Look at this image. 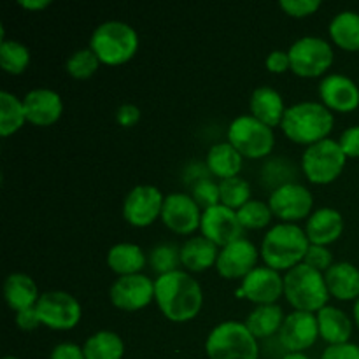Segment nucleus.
<instances>
[{"label":"nucleus","mask_w":359,"mask_h":359,"mask_svg":"<svg viewBox=\"0 0 359 359\" xmlns=\"http://www.w3.org/2000/svg\"><path fill=\"white\" fill-rule=\"evenodd\" d=\"M154 302L172 323H188L203 307V291L198 280L186 270H174L154 280Z\"/></svg>","instance_id":"f257e3e1"},{"label":"nucleus","mask_w":359,"mask_h":359,"mask_svg":"<svg viewBox=\"0 0 359 359\" xmlns=\"http://www.w3.org/2000/svg\"><path fill=\"white\" fill-rule=\"evenodd\" d=\"M311 242L305 228L294 223H279L266 230L259 255L266 266L277 272H287L304 263Z\"/></svg>","instance_id":"f03ea898"},{"label":"nucleus","mask_w":359,"mask_h":359,"mask_svg":"<svg viewBox=\"0 0 359 359\" xmlns=\"http://www.w3.org/2000/svg\"><path fill=\"white\" fill-rule=\"evenodd\" d=\"M335 125V116L321 102L304 100L286 109L280 128L294 144L309 147L328 139Z\"/></svg>","instance_id":"7ed1b4c3"},{"label":"nucleus","mask_w":359,"mask_h":359,"mask_svg":"<svg viewBox=\"0 0 359 359\" xmlns=\"http://www.w3.org/2000/svg\"><path fill=\"white\" fill-rule=\"evenodd\" d=\"M140 46L139 34L132 25L109 20L98 25L90 37V48L104 65H123L137 55Z\"/></svg>","instance_id":"20e7f679"},{"label":"nucleus","mask_w":359,"mask_h":359,"mask_svg":"<svg viewBox=\"0 0 359 359\" xmlns=\"http://www.w3.org/2000/svg\"><path fill=\"white\" fill-rule=\"evenodd\" d=\"M284 297L294 311L318 314L330 300L325 273L305 263L287 270L284 276Z\"/></svg>","instance_id":"39448f33"},{"label":"nucleus","mask_w":359,"mask_h":359,"mask_svg":"<svg viewBox=\"0 0 359 359\" xmlns=\"http://www.w3.org/2000/svg\"><path fill=\"white\" fill-rule=\"evenodd\" d=\"M205 354L209 359H259L258 339L244 323L230 319L210 330Z\"/></svg>","instance_id":"423d86ee"},{"label":"nucleus","mask_w":359,"mask_h":359,"mask_svg":"<svg viewBox=\"0 0 359 359\" xmlns=\"http://www.w3.org/2000/svg\"><path fill=\"white\" fill-rule=\"evenodd\" d=\"M226 139L238 153L249 160H262L272 154L276 147V133L269 125L252 114H242L230 123Z\"/></svg>","instance_id":"0eeeda50"},{"label":"nucleus","mask_w":359,"mask_h":359,"mask_svg":"<svg viewBox=\"0 0 359 359\" xmlns=\"http://www.w3.org/2000/svg\"><path fill=\"white\" fill-rule=\"evenodd\" d=\"M347 163L339 140L325 139L305 147L302 154V170L314 184H330L342 174Z\"/></svg>","instance_id":"6e6552de"},{"label":"nucleus","mask_w":359,"mask_h":359,"mask_svg":"<svg viewBox=\"0 0 359 359\" xmlns=\"http://www.w3.org/2000/svg\"><path fill=\"white\" fill-rule=\"evenodd\" d=\"M291 60V72L300 77H321L333 65L335 53L326 39L318 35H305L297 39L287 49Z\"/></svg>","instance_id":"1a4fd4ad"},{"label":"nucleus","mask_w":359,"mask_h":359,"mask_svg":"<svg viewBox=\"0 0 359 359\" xmlns=\"http://www.w3.org/2000/svg\"><path fill=\"white\" fill-rule=\"evenodd\" d=\"M35 309H37L42 326L55 332L74 330L83 318V307L79 300L74 294L60 290L42 293Z\"/></svg>","instance_id":"9d476101"},{"label":"nucleus","mask_w":359,"mask_h":359,"mask_svg":"<svg viewBox=\"0 0 359 359\" xmlns=\"http://www.w3.org/2000/svg\"><path fill=\"white\" fill-rule=\"evenodd\" d=\"M269 205L273 216L279 217L283 223H294L314 212L312 210L314 196L307 186L293 181L272 189L269 196Z\"/></svg>","instance_id":"9b49d317"},{"label":"nucleus","mask_w":359,"mask_h":359,"mask_svg":"<svg viewBox=\"0 0 359 359\" xmlns=\"http://www.w3.org/2000/svg\"><path fill=\"white\" fill-rule=\"evenodd\" d=\"M165 195L153 184H139L130 189L123 202V217L135 228H146L161 217Z\"/></svg>","instance_id":"f8f14e48"},{"label":"nucleus","mask_w":359,"mask_h":359,"mask_svg":"<svg viewBox=\"0 0 359 359\" xmlns=\"http://www.w3.org/2000/svg\"><path fill=\"white\" fill-rule=\"evenodd\" d=\"M112 305L123 312H139L154 300V280L144 273L118 277L109 290Z\"/></svg>","instance_id":"ddd939ff"},{"label":"nucleus","mask_w":359,"mask_h":359,"mask_svg":"<svg viewBox=\"0 0 359 359\" xmlns=\"http://www.w3.org/2000/svg\"><path fill=\"white\" fill-rule=\"evenodd\" d=\"M235 297L252 302L255 305L277 304V300L284 297V277L266 265L256 266L245 279H242Z\"/></svg>","instance_id":"4468645a"},{"label":"nucleus","mask_w":359,"mask_h":359,"mask_svg":"<svg viewBox=\"0 0 359 359\" xmlns=\"http://www.w3.org/2000/svg\"><path fill=\"white\" fill-rule=\"evenodd\" d=\"M259 249L249 238L242 237L219 249L216 270L223 279H245L258 266Z\"/></svg>","instance_id":"2eb2a0df"},{"label":"nucleus","mask_w":359,"mask_h":359,"mask_svg":"<svg viewBox=\"0 0 359 359\" xmlns=\"http://www.w3.org/2000/svg\"><path fill=\"white\" fill-rule=\"evenodd\" d=\"M202 212L191 195L175 191L165 196L161 221L170 231L177 235H191L202 224Z\"/></svg>","instance_id":"dca6fc26"},{"label":"nucleus","mask_w":359,"mask_h":359,"mask_svg":"<svg viewBox=\"0 0 359 359\" xmlns=\"http://www.w3.org/2000/svg\"><path fill=\"white\" fill-rule=\"evenodd\" d=\"M319 339L318 316L312 312L293 311L286 316L279 332L280 346L287 353H304Z\"/></svg>","instance_id":"f3484780"},{"label":"nucleus","mask_w":359,"mask_h":359,"mask_svg":"<svg viewBox=\"0 0 359 359\" xmlns=\"http://www.w3.org/2000/svg\"><path fill=\"white\" fill-rule=\"evenodd\" d=\"M200 231L219 249L244 237V228L238 221L237 210L228 209L221 203L203 210Z\"/></svg>","instance_id":"a211bd4d"},{"label":"nucleus","mask_w":359,"mask_h":359,"mask_svg":"<svg viewBox=\"0 0 359 359\" xmlns=\"http://www.w3.org/2000/svg\"><path fill=\"white\" fill-rule=\"evenodd\" d=\"M321 104L332 112H353L359 107V86L344 74H328L318 86Z\"/></svg>","instance_id":"6ab92c4d"},{"label":"nucleus","mask_w":359,"mask_h":359,"mask_svg":"<svg viewBox=\"0 0 359 359\" xmlns=\"http://www.w3.org/2000/svg\"><path fill=\"white\" fill-rule=\"evenodd\" d=\"M27 121L35 126H51L62 118L63 100L51 88H35L23 97Z\"/></svg>","instance_id":"aec40b11"},{"label":"nucleus","mask_w":359,"mask_h":359,"mask_svg":"<svg viewBox=\"0 0 359 359\" xmlns=\"http://www.w3.org/2000/svg\"><path fill=\"white\" fill-rule=\"evenodd\" d=\"M344 216L333 207H319L305 223V233H307L309 242L316 245H326L337 242L340 235L344 233Z\"/></svg>","instance_id":"412c9836"},{"label":"nucleus","mask_w":359,"mask_h":359,"mask_svg":"<svg viewBox=\"0 0 359 359\" xmlns=\"http://www.w3.org/2000/svg\"><path fill=\"white\" fill-rule=\"evenodd\" d=\"M330 297L340 302L359 298V269L349 262H337L325 272Z\"/></svg>","instance_id":"4be33fe9"},{"label":"nucleus","mask_w":359,"mask_h":359,"mask_svg":"<svg viewBox=\"0 0 359 359\" xmlns=\"http://www.w3.org/2000/svg\"><path fill=\"white\" fill-rule=\"evenodd\" d=\"M217 256H219V248L203 235L189 237L181 245V265L189 273L205 272L210 266H216Z\"/></svg>","instance_id":"5701e85b"},{"label":"nucleus","mask_w":359,"mask_h":359,"mask_svg":"<svg viewBox=\"0 0 359 359\" xmlns=\"http://www.w3.org/2000/svg\"><path fill=\"white\" fill-rule=\"evenodd\" d=\"M249 109L256 119L273 128L283 123L287 107L284 105L283 95L276 88L258 86L249 98Z\"/></svg>","instance_id":"b1692460"},{"label":"nucleus","mask_w":359,"mask_h":359,"mask_svg":"<svg viewBox=\"0 0 359 359\" xmlns=\"http://www.w3.org/2000/svg\"><path fill=\"white\" fill-rule=\"evenodd\" d=\"M319 337L325 340L328 346H339V344L351 342L353 335V321L349 316L333 305H326L318 312Z\"/></svg>","instance_id":"393cba45"},{"label":"nucleus","mask_w":359,"mask_h":359,"mask_svg":"<svg viewBox=\"0 0 359 359\" xmlns=\"http://www.w3.org/2000/svg\"><path fill=\"white\" fill-rule=\"evenodd\" d=\"M42 293H39V287L35 280L28 273L14 272L6 277L4 283V298L7 305L14 312H20L23 309L35 307Z\"/></svg>","instance_id":"a878e982"},{"label":"nucleus","mask_w":359,"mask_h":359,"mask_svg":"<svg viewBox=\"0 0 359 359\" xmlns=\"http://www.w3.org/2000/svg\"><path fill=\"white\" fill-rule=\"evenodd\" d=\"M107 266L119 277L142 273L147 263V256L140 245L132 242H119L107 251Z\"/></svg>","instance_id":"bb28decb"},{"label":"nucleus","mask_w":359,"mask_h":359,"mask_svg":"<svg viewBox=\"0 0 359 359\" xmlns=\"http://www.w3.org/2000/svg\"><path fill=\"white\" fill-rule=\"evenodd\" d=\"M242 163H244V156L228 140L212 144L210 149L207 151V168H209L210 174L219 177L221 181L237 177L242 170Z\"/></svg>","instance_id":"cd10ccee"},{"label":"nucleus","mask_w":359,"mask_h":359,"mask_svg":"<svg viewBox=\"0 0 359 359\" xmlns=\"http://www.w3.org/2000/svg\"><path fill=\"white\" fill-rule=\"evenodd\" d=\"M284 319H286V316H284V311L280 305H256L249 312L248 318H245L244 325L248 326V330L256 339L262 340L279 333L280 328H283Z\"/></svg>","instance_id":"c85d7f7f"},{"label":"nucleus","mask_w":359,"mask_h":359,"mask_svg":"<svg viewBox=\"0 0 359 359\" xmlns=\"http://www.w3.org/2000/svg\"><path fill=\"white\" fill-rule=\"evenodd\" d=\"M330 37L346 51H359V13L342 11L330 21Z\"/></svg>","instance_id":"c756f323"},{"label":"nucleus","mask_w":359,"mask_h":359,"mask_svg":"<svg viewBox=\"0 0 359 359\" xmlns=\"http://www.w3.org/2000/svg\"><path fill=\"white\" fill-rule=\"evenodd\" d=\"M86 359H123L125 342L121 337L111 330H100L88 337L83 346Z\"/></svg>","instance_id":"7c9ffc66"},{"label":"nucleus","mask_w":359,"mask_h":359,"mask_svg":"<svg viewBox=\"0 0 359 359\" xmlns=\"http://www.w3.org/2000/svg\"><path fill=\"white\" fill-rule=\"evenodd\" d=\"M27 123V112H25L23 98L9 91H0V135L9 137L23 128Z\"/></svg>","instance_id":"2f4dec72"},{"label":"nucleus","mask_w":359,"mask_h":359,"mask_svg":"<svg viewBox=\"0 0 359 359\" xmlns=\"http://www.w3.org/2000/svg\"><path fill=\"white\" fill-rule=\"evenodd\" d=\"M0 65L11 76H20L30 65V49L14 39H2L0 42Z\"/></svg>","instance_id":"473e14b6"},{"label":"nucleus","mask_w":359,"mask_h":359,"mask_svg":"<svg viewBox=\"0 0 359 359\" xmlns=\"http://www.w3.org/2000/svg\"><path fill=\"white\" fill-rule=\"evenodd\" d=\"M219 191H221V205L228 207L231 210H238L244 207L251 198V184L248 179L231 177L219 181Z\"/></svg>","instance_id":"72a5a7b5"},{"label":"nucleus","mask_w":359,"mask_h":359,"mask_svg":"<svg viewBox=\"0 0 359 359\" xmlns=\"http://www.w3.org/2000/svg\"><path fill=\"white\" fill-rule=\"evenodd\" d=\"M237 216L244 230H263L270 224L273 212L269 202L252 198L237 210Z\"/></svg>","instance_id":"f704fd0d"},{"label":"nucleus","mask_w":359,"mask_h":359,"mask_svg":"<svg viewBox=\"0 0 359 359\" xmlns=\"http://www.w3.org/2000/svg\"><path fill=\"white\" fill-rule=\"evenodd\" d=\"M147 263L158 276H165L174 270H179L181 265V248L175 244H158L147 256Z\"/></svg>","instance_id":"c9c22d12"},{"label":"nucleus","mask_w":359,"mask_h":359,"mask_svg":"<svg viewBox=\"0 0 359 359\" xmlns=\"http://www.w3.org/2000/svg\"><path fill=\"white\" fill-rule=\"evenodd\" d=\"M100 67V60L91 48H83L74 51L67 58L65 70L74 79H90Z\"/></svg>","instance_id":"e433bc0d"},{"label":"nucleus","mask_w":359,"mask_h":359,"mask_svg":"<svg viewBox=\"0 0 359 359\" xmlns=\"http://www.w3.org/2000/svg\"><path fill=\"white\" fill-rule=\"evenodd\" d=\"M191 196L195 202L198 203L200 209L205 210L210 207H216L221 203V191H219V182H214L212 179H200L193 184Z\"/></svg>","instance_id":"4c0bfd02"},{"label":"nucleus","mask_w":359,"mask_h":359,"mask_svg":"<svg viewBox=\"0 0 359 359\" xmlns=\"http://www.w3.org/2000/svg\"><path fill=\"white\" fill-rule=\"evenodd\" d=\"M279 7L291 18H307L321 9L319 0H280Z\"/></svg>","instance_id":"58836bf2"},{"label":"nucleus","mask_w":359,"mask_h":359,"mask_svg":"<svg viewBox=\"0 0 359 359\" xmlns=\"http://www.w3.org/2000/svg\"><path fill=\"white\" fill-rule=\"evenodd\" d=\"M304 263L305 265L312 266V269H316V270H319V272L325 273L326 270H328L335 262H333V252L330 251L326 245L311 244L307 255H305Z\"/></svg>","instance_id":"ea45409f"},{"label":"nucleus","mask_w":359,"mask_h":359,"mask_svg":"<svg viewBox=\"0 0 359 359\" xmlns=\"http://www.w3.org/2000/svg\"><path fill=\"white\" fill-rule=\"evenodd\" d=\"M340 147L347 158H359V125L349 126L339 139Z\"/></svg>","instance_id":"a19ab883"},{"label":"nucleus","mask_w":359,"mask_h":359,"mask_svg":"<svg viewBox=\"0 0 359 359\" xmlns=\"http://www.w3.org/2000/svg\"><path fill=\"white\" fill-rule=\"evenodd\" d=\"M321 359H359V346L353 342L328 346L323 351Z\"/></svg>","instance_id":"79ce46f5"},{"label":"nucleus","mask_w":359,"mask_h":359,"mask_svg":"<svg viewBox=\"0 0 359 359\" xmlns=\"http://www.w3.org/2000/svg\"><path fill=\"white\" fill-rule=\"evenodd\" d=\"M265 65L272 74L287 72V70H291L290 53L283 51V49H273V51H270L269 56H266Z\"/></svg>","instance_id":"37998d69"},{"label":"nucleus","mask_w":359,"mask_h":359,"mask_svg":"<svg viewBox=\"0 0 359 359\" xmlns=\"http://www.w3.org/2000/svg\"><path fill=\"white\" fill-rule=\"evenodd\" d=\"M49 359H86L83 347L74 342H62L53 347Z\"/></svg>","instance_id":"c03bdc74"},{"label":"nucleus","mask_w":359,"mask_h":359,"mask_svg":"<svg viewBox=\"0 0 359 359\" xmlns=\"http://www.w3.org/2000/svg\"><path fill=\"white\" fill-rule=\"evenodd\" d=\"M116 121L125 128L135 126L140 121V109L135 104H121L116 111Z\"/></svg>","instance_id":"a18cd8bd"},{"label":"nucleus","mask_w":359,"mask_h":359,"mask_svg":"<svg viewBox=\"0 0 359 359\" xmlns=\"http://www.w3.org/2000/svg\"><path fill=\"white\" fill-rule=\"evenodd\" d=\"M41 318L37 314V309L30 307V309H23V311L16 312V326L23 332H34L41 326Z\"/></svg>","instance_id":"49530a36"},{"label":"nucleus","mask_w":359,"mask_h":359,"mask_svg":"<svg viewBox=\"0 0 359 359\" xmlns=\"http://www.w3.org/2000/svg\"><path fill=\"white\" fill-rule=\"evenodd\" d=\"M18 4L27 11H44L51 6V0H20Z\"/></svg>","instance_id":"de8ad7c7"},{"label":"nucleus","mask_w":359,"mask_h":359,"mask_svg":"<svg viewBox=\"0 0 359 359\" xmlns=\"http://www.w3.org/2000/svg\"><path fill=\"white\" fill-rule=\"evenodd\" d=\"M283 359H309V356H305L304 353H286Z\"/></svg>","instance_id":"09e8293b"},{"label":"nucleus","mask_w":359,"mask_h":359,"mask_svg":"<svg viewBox=\"0 0 359 359\" xmlns=\"http://www.w3.org/2000/svg\"><path fill=\"white\" fill-rule=\"evenodd\" d=\"M353 316H354V323H356V325H358V328H359V298H358L356 302H354Z\"/></svg>","instance_id":"8fccbe9b"},{"label":"nucleus","mask_w":359,"mask_h":359,"mask_svg":"<svg viewBox=\"0 0 359 359\" xmlns=\"http://www.w3.org/2000/svg\"><path fill=\"white\" fill-rule=\"evenodd\" d=\"M2 359H20V358H16V356H6V358H2Z\"/></svg>","instance_id":"3c124183"}]
</instances>
